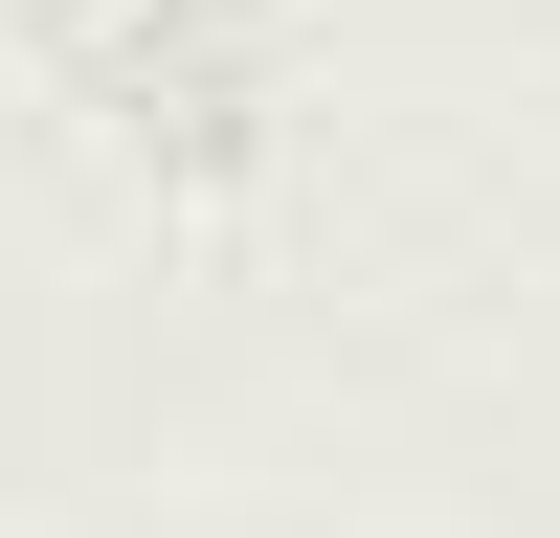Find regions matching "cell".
Instances as JSON below:
<instances>
[{
	"mask_svg": "<svg viewBox=\"0 0 560 538\" xmlns=\"http://www.w3.org/2000/svg\"><path fill=\"white\" fill-rule=\"evenodd\" d=\"M45 45L135 113L158 179H202V202L247 179V134H269V0H45Z\"/></svg>",
	"mask_w": 560,
	"mask_h": 538,
	"instance_id": "6da1fadb",
	"label": "cell"
}]
</instances>
